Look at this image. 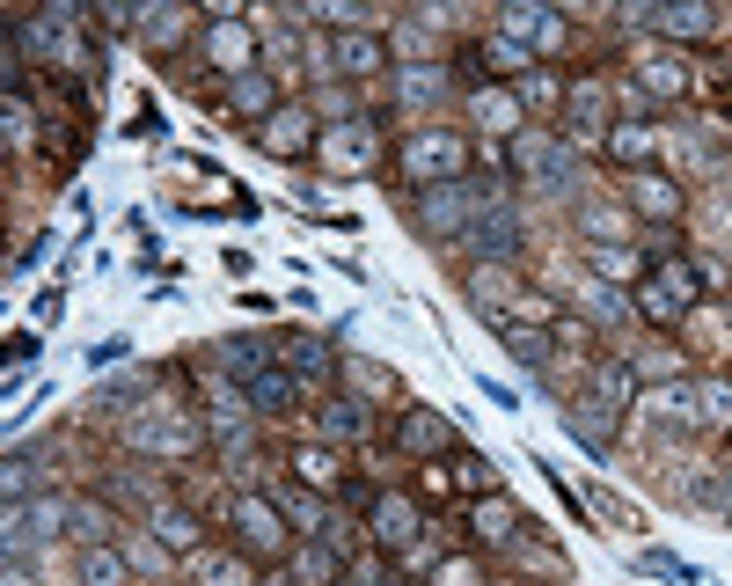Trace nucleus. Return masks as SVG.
<instances>
[{"mask_svg":"<svg viewBox=\"0 0 732 586\" xmlns=\"http://www.w3.org/2000/svg\"><path fill=\"white\" fill-rule=\"evenodd\" d=\"M403 177L425 183V191L462 183V177H469V147H462V132H433V125H418V132L403 140Z\"/></svg>","mask_w":732,"mask_h":586,"instance_id":"nucleus-1","label":"nucleus"},{"mask_svg":"<svg viewBox=\"0 0 732 586\" xmlns=\"http://www.w3.org/2000/svg\"><path fill=\"white\" fill-rule=\"evenodd\" d=\"M491 206H484V183H439V191H425V206H418V220H425V235H439V242H462V235L484 220Z\"/></svg>","mask_w":732,"mask_h":586,"instance_id":"nucleus-2","label":"nucleus"},{"mask_svg":"<svg viewBox=\"0 0 732 586\" xmlns=\"http://www.w3.org/2000/svg\"><path fill=\"white\" fill-rule=\"evenodd\" d=\"M374 155H382V132H374V118H337L330 132H323V161H337V169H366Z\"/></svg>","mask_w":732,"mask_h":586,"instance_id":"nucleus-3","label":"nucleus"},{"mask_svg":"<svg viewBox=\"0 0 732 586\" xmlns=\"http://www.w3.org/2000/svg\"><path fill=\"white\" fill-rule=\"evenodd\" d=\"M689 301H696V271H689V265H660V271H652V286H645V316L652 322H681Z\"/></svg>","mask_w":732,"mask_h":586,"instance_id":"nucleus-4","label":"nucleus"},{"mask_svg":"<svg viewBox=\"0 0 732 586\" xmlns=\"http://www.w3.org/2000/svg\"><path fill=\"white\" fill-rule=\"evenodd\" d=\"M235 528H243L249 550H286V520H279V506H271V498H257V491L235 498Z\"/></svg>","mask_w":732,"mask_h":586,"instance_id":"nucleus-5","label":"nucleus"},{"mask_svg":"<svg viewBox=\"0 0 732 586\" xmlns=\"http://www.w3.org/2000/svg\"><path fill=\"white\" fill-rule=\"evenodd\" d=\"M439 96H447V73H439V67H425V59H403V73H396V103H403V118L433 110Z\"/></svg>","mask_w":732,"mask_h":586,"instance_id":"nucleus-6","label":"nucleus"},{"mask_svg":"<svg viewBox=\"0 0 732 586\" xmlns=\"http://www.w3.org/2000/svg\"><path fill=\"white\" fill-rule=\"evenodd\" d=\"M469 249L476 257H521V220L506 213V206H498V213H484L469 228Z\"/></svg>","mask_w":732,"mask_h":586,"instance_id":"nucleus-7","label":"nucleus"},{"mask_svg":"<svg viewBox=\"0 0 732 586\" xmlns=\"http://www.w3.org/2000/svg\"><path fill=\"white\" fill-rule=\"evenodd\" d=\"M374 535H382L388 550H403V543L418 535V506H410V498H396V491H382V498H374Z\"/></svg>","mask_w":732,"mask_h":586,"instance_id":"nucleus-8","label":"nucleus"},{"mask_svg":"<svg viewBox=\"0 0 732 586\" xmlns=\"http://www.w3.org/2000/svg\"><path fill=\"white\" fill-rule=\"evenodd\" d=\"M396 447L403 455H439V447H447V418H439V410H410L396 426Z\"/></svg>","mask_w":732,"mask_h":586,"instance_id":"nucleus-9","label":"nucleus"},{"mask_svg":"<svg viewBox=\"0 0 732 586\" xmlns=\"http://www.w3.org/2000/svg\"><path fill=\"white\" fill-rule=\"evenodd\" d=\"M382 37H366V30H352V37H337V52H330V67L337 73H382Z\"/></svg>","mask_w":732,"mask_h":586,"instance_id":"nucleus-10","label":"nucleus"},{"mask_svg":"<svg viewBox=\"0 0 732 586\" xmlns=\"http://www.w3.org/2000/svg\"><path fill=\"white\" fill-rule=\"evenodd\" d=\"M132 440H140V447H161V455H191L198 433H191V418H147V426H132Z\"/></svg>","mask_w":732,"mask_h":586,"instance_id":"nucleus-11","label":"nucleus"},{"mask_svg":"<svg viewBox=\"0 0 732 586\" xmlns=\"http://www.w3.org/2000/svg\"><path fill=\"white\" fill-rule=\"evenodd\" d=\"M257 140L271 155H300L308 147V110H271V125H257Z\"/></svg>","mask_w":732,"mask_h":586,"instance_id":"nucleus-12","label":"nucleus"},{"mask_svg":"<svg viewBox=\"0 0 732 586\" xmlns=\"http://www.w3.org/2000/svg\"><path fill=\"white\" fill-rule=\"evenodd\" d=\"M294 374H279V367H264L257 374V381H249V404H257L264 410V418H286V410H294Z\"/></svg>","mask_w":732,"mask_h":586,"instance_id":"nucleus-13","label":"nucleus"},{"mask_svg":"<svg viewBox=\"0 0 732 586\" xmlns=\"http://www.w3.org/2000/svg\"><path fill=\"white\" fill-rule=\"evenodd\" d=\"M212 67L243 81V67H249V22H220V30H212Z\"/></svg>","mask_w":732,"mask_h":586,"instance_id":"nucleus-14","label":"nucleus"},{"mask_svg":"<svg viewBox=\"0 0 732 586\" xmlns=\"http://www.w3.org/2000/svg\"><path fill=\"white\" fill-rule=\"evenodd\" d=\"M294 579H300V586H337V550L300 543V550H294Z\"/></svg>","mask_w":732,"mask_h":586,"instance_id":"nucleus-15","label":"nucleus"},{"mask_svg":"<svg viewBox=\"0 0 732 586\" xmlns=\"http://www.w3.org/2000/svg\"><path fill=\"white\" fill-rule=\"evenodd\" d=\"M315 426L330 433V440H359V433H366V410L352 404V396H337V404H323V410H315Z\"/></svg>","mask_w":732,"mask_h":586,"instance_id":"nucleus-16","label":"nucleus"},{"mask_svg":"<svg viewBox=\"0 0 732 586\" xmlns=\"http://www.w3.org/2000/svg\"><path fill=\"white\" fill-rule=\"evenodd\" d=\"M155 543H161V550H198V520L184 514V506H161V514H155Z\"/></svg>","mask_w":732,"mask_h":586,"instance_id":"nucleus-17","label":"nucleus"},{"mask_svg":"<svg viewBox=\"0 0 732 586\" xmlns=\"http://www.w3.org/2000/svg\"><path fill=\"white\" fill-rule=\"evenodd\" d=\"M125 572H132V557H118V550H81V586H125Z\"/></svg>","mask_w":732,"mask_h":586,"instance_id":"nucleus-18","label":"nucleus"},{"mask_svg":"<svg viewBox=\"0 0 732 586\" xmlns=\"http://www.w3.org/2000/svg\"><path fill=\"white\" fill-rule=\"evenodd\" d=\"M660 30L666 37H711L718 16H711V8H660Z\"/></svg>","mask_w":732,"mask_h":586,"instance_id":"nucleus-19","label":"nucleus"},{"mask_svg":"<svg viewBox=\"0 0 732 586\" xmlns=\"http://www.w3.org/2000/svg\"><path fill=\"white\" fill-rule=\"evenodd\" d=\"M220 359H227V367H235V374H249V381H257V374L271 367V352H264L257 338H227V345H220Z\"/></svg>","mask_w":732,"mask_h":586,"instance_id":"nucleus-20","label":"nucleus"},{"mask_svg":"<svg viewBox=\"0 0 732 586\" xmlns=\"http://www.w3.org/2000/svg\"><path fill=\"white\" fill-rule=\"evenodd\" d=\"M227 96H235V110H243V118H257V110L271 118V81H264V73H243Z\"/></svg>","mask_w":732,"mask_h":586,"instance_id":"nucleus-21","label":"nucleus"},{"mask_svg":"<svg viewBox=\"0 0 732 586\" xmlns=\"http://www.w3.org/2000/svg\"><path fill=\"white\" fill-rule=\"evenodd\" d=\"M286 352H294V374H330V367H337V352H330L323 338H294Z\"/></svg>","mask_w":732,"mask_h":586,"instance_id":"nucleus-22","label":"nucleus"},{"mask_svg":"<svg viewBox=\"0 0 732 586\" xmlns=\"http://www.w3.org/2000/svg\"><path fill=\"white\" fill-rule=\"evenodd\" d=\"M294 469H300V484H337V455H330V447H300Z\"/></svg>","mask_w":732,"mask_h":586,"instance_id":"nucleus-23","label":"nucleus"},{"mask_svg":"<svg viewBox=\"0 0 732 586\" xmlns=\"http://www.w3.org/2000/svg\"><path fill=\"white\" fill-rule=\"evenodd\" d=\"M506 345L521 367H550V330H506Z\"/></svg>","mask_w":732,"mask_h":586,"instance_id":"nucleus-24","label":"nucleus"},{"mask_svg":"<svg viewBox=\"0 0 732 586\" xmlns=\"http://www.w3.org/2000/svg\"><path fill=\"white\" fill-rule=\"evenodd\" d=\"M696 418H703V426H732V389H725V381L696 389Z\"/></svg>","mask_w":732,"mask_h":586,"instance_id":"nucleus-25","label":"nucleus"},{"mask_svg":"<svg viewBox=\"0 0 732 586\" xmlns=\"http://www.w3.org/2000/svg\"><path fill=\"white\" fill-rule=\"evenodd\" d=\"M73 535H81L88 550H103V543H110V514H103V506H73Z\"/></svg>","mask_w":732,"mask_h":586,"instance_id":"nucleus-26","label":"nucleus"},{"mask_svg":"<svg viewBox=\"0 0 732 586\" xmlns=\"http://www.w3.org/2000/svg\"><path fill=\"white\" fill-rule=\"evenodd\" d=\"M476 118H484L491 132H513V125H521V103H513V96H476Z\"/></svg>","mask_w":732,"mask_h":586,"instance_id":"nucleus-27","label":"nucleus"},{"mask_svg":"<svg viewBox=\"0 0 732 586\" xmlns=\"http://www.w3.org/2000/svg\"><path fill=\"white\" fill-rule=\"evenodd\" d=\"M637 206H645V213H674L681 191H674L666 177H637Z\"/></svg>","mask_w":732,"mask_h":586,"instance_id":"nucleus-28","label":"nucleus"},{"mask_svg":"<svg viewBox=\"0 0 732 586\" xmlns=\"http://www.w3.org/2000/svg\"><path fill=\"white\" fill-rule=\"evenodd\" d=\"M198 586H249V572H243V557H206V565H198Z\"/></svg>","mask_w":732,"mask_h":586,"instance_id":"nucleus-29","label":"nucleus"},{"mask_svg":"<svg viewBox=\"0 0 732 586\" xmlns=\"http://www.w3.org/2000/svg\"><path fill=\"white\" fill-rule=\"evenodd\" d=\"M476 535H491V543H506V535H513L506 498H484V506H476Z\"/></svg>","mask_w":732,"mask_h":586,"instance_id":"nucleus-30","label":"nucleus"},{"mask_svg":"<svg viewBox=\"0 0 732 586\" xmlns=\"http://www.w3.org/2000/svg\"><path fill=\"white\" fill-rule=\"evenodd\" d=\"M491 67H498V73H527V59H535V52H527V44H513V37H491Z\"/></svg>","mask_w":732,"mask_h":586,"instance_id":"nucleus-31","label":"nucleus"},{"mask_svg":"<svg viewBox=\"0 0 732 586\" xmlns=\"http://www.w3.org/2000/svg\"><path fill=\"white\" fill-rule=\"evenodd\" d=\"M660 418H666V426H696V389H666Z\"/></svg>","mask_w":732,"mask_h":586,"instance_id":"nucleus-32","label":"nucleus"},{"mask_svg":"<svg viewBox=\"0 0 732 586\" xmlns=\"http://www.w3.org/2000/svg\"><path fill=\"white\" fill-rule=\"evenodd\" d=\"M67 514H73L67 498H37V506H30V535H59V520H67Z\"/></svg>","mask_w":732,"mask_h":586,"instance_id":"nucleus-33","label":"nucleus"},{"mask_svg":"<svg viewBox=\"0 0 732 586\" xmlns=\"http://www.w3.org/2000/svg\"><path fill=\"white\" fill-rule=\"evenodd\" d=\"M572 125H578V132H593V125H601V89H593V81H578V96H572Z\"/></svg>","mask_w":732,"mask_h":586,"instance_id":"nucleus-34","label":"nucleus"},{"mask_svg":"<svg viewBox=\"0 0 732 586\" xmlns=\"http://www.w3.org/2000/svg\"><path fill=\"white\" fill-rule=\"evenodd\" d=\"M271 506H279V514H294V520H330L308 491H271Z\"/></svg>","mask_w":732,"mask_h":586,"instance_id":"nucleus-35","label":"nucleus"},{"mask_svg":"<svg viewBox=\"0 0 732 586\" xmlns=\"http://www.w3.org/2000/svg\"><path fill=\"white\" fill-rule=\"evenodd\" d=\"M645 572L652 579H696V565H681L674 550H645Z\"/></svg>","mask_w":732,"mask_h":586,"instance_id":"nucleus-36","label":"nucleus"},{"mask_svg":"<svg viewBox=\"0 0 732 586\" xmlns=\"http://www.w3.org/2000/svg\"><path fill=\"white\" fill-rule=\"evenodd\" d=\"M578 294H586V308H593V316H615V322L630 316V301H623V294H609V286H578Z\"/></svg>","mask_w":732,"mask_h":586,"instance_id":"nucleus-37","label":"nucleus"},{"mask_svg":"<svg viewBox=\"0 0 732 586\" xmlns=\"http://www.w3.org/2000/svg\"><path fill=\"white\" fill-rule=\"evenodd\" d=\"M593 389L623 404V396H630V367H609V359H601V367H593Z\"/></svg>","mask_w":732,"mask_h":586,"instance_id":"nucleus-38","label":"nucleus"},{"mask_svg":"<svg viewBox=\"0 0 732 586\" xmlns=\"http://www.w3.org/2000/svg\"><path fill=\"white\" fill-rule=\"evenodd\" d=\"M593 271H609V279H623V271H637V257H630V249H593Z\"/></svg>","mask_w":732,"mask_h":586,"instance_id":"nucleus-39","label":"nucleus"},{"mask_svg":"<svg viewBox=\"0 0 732 586\" xmlns=\"http://www.w3.org/2000/svg\"><path fill=\"white\" fill-rule=\"evenodd\" d=\"M637 73H645L652 89H681V67H666V52H652V59H645Z\"/></svg>","mask_w":732,"mask_h":586,"instance_id":"nucleus-40","label":"nucleus"},{"mask_svg":"<svg viewBox=\"0 0 732 586\" xmlns=\"http://www.w3.org/2000/svg\"><path fill=\"white\" fill-rule=\"evenodd\" d=\"M542 22H550V16H535V8H506V30H513V44H521V37H542Z\"/></svg>","mask_w":732,"mask_h":586,"instance_id":"nucleus-41","label":"nucleus"},{"mask_svg":"<svg viewBox=\"0 0 732 586\" xmlns=\"http://www.w3.org/2000/svg\"><path fill=\"white\" fill-rule=\"evenodd\" d=\"M578 228H586V235H593V249H601V242H609V228H615V220H609V206H578Z\"/></svg>","mask_w":732,"mask_h":586,"instance_id":"nucleus-42","label":"nucleus"},{"mask_svg":"<svg viewBox=\"0 0 732 586\" xmlns=\"http://www.w3.org/2000/svg\"><path fill=\"white\" fill-rule=\"evenodd\" d=\"M615 155H630V161H645V155H652V132H615Z\"/></svg>","mask_w":732,"mask_h":586,"instance_id":"nucleus-43","label":"nucleus"},{"mask_svg":"<svg viewBox=\"0 0 732 586\" xmlns=\"http://www.w3.org/2000/svg\"><path fill=\"white\" fill-rule=\"evenodd\" d=\"M147 37H155V44H176V37H184V16H155V22H147Z\"/></svg>","mask_w":732,"mask_h":586,"instance_id":"nucleus-44","label":"nucleus"},{"mask_svg":"<svg viewBox=\"0 0 732 586\" xmlns=\"http://www.w3.org/2000/svg\"><path fill=\"white\" fill-rule=\"evenodd\" d=\"M125 352H132V345H125V338H103V345H96V352H88V367H110V359H125Z\"/></svg>","mask_w":732,"mask_h":586,"instance_id":"nucleus-45","label":"nucleus"},{"mask_svg":"<svg viewBox=\"0 0 732 586\" xmlns=\"http://www.w3.org/2000/svg\"><path fill=\"white\" fill-rule=\"evenodd\" d=\"M462 484H469V491H491V469L476 463V455H462Z\"/></svg>","mask_w":732,"mask_h":586,"instance_id":"nucleus-46","label":"nucleus"},{"mask_svg":"<svg viewBox=\"0 0 732 586\" xmlns=\"http://www.w3.org/2000/svg\"><path fill=\"white\" fill-rule=\"evenodd\" d=\"M725 514H732V477H725Z\"/></svg>","mask_w":732,"mask_h":586,"instance_id":"nucleus-47","label":"nucleus"}]
</instances>
